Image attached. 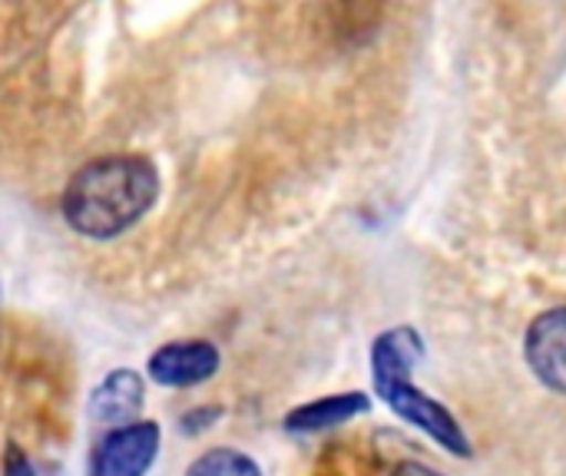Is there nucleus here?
Masks as SVG:
<instances>
[{"label": "nucleus", "mask_w": 566, "mask_h": 476, "mask_svg": "<svg viewBox=\"0 0 566 476\" xmlns=\"http://www.w3.org/2000/svg\"><path fill=\"white\" fill-rule=\"evenodd\" d=\"M163 431L153 421H136L103 434L90 457L86 476H146L159 457Z\"/></svg>", "instance_id": "7ed1b4c3"}, {"label": "nucleus", "mask_w": 566, "mask_h": 476, "mask_svg": "<svg viewBox=\"0 0 566 476\" xmlns=\"http://www.w3.org/2000/svg\"><path fill=\"white\" fill-rule=\"evenodd\" d=\"M219 408H196V411H189V414H182L179 417V431H186V434H199V431H206V427H212V421H219Z\"/></svg>", "instance_id": "1a4fd4ad"}, {"label": "nucleus", "mask_w": 566, "mask_h": 476, "mask_svg": "<svg viewBox=\"0 0 566 476\" xmlns=\"http://www.w3.org/2000/svg\"><path fill=\"white\" fill-rule=\"evenodd\" d=\"M0 474L3 476H36L33 470V464H30V457L20 451V447H7V454H3V467H0Z\"/></svg>", "instance_id": "9d476101"}, {"label": "nucleus", "mask_w": 566, "mask_h": 476, "mask_svg": "<svg viewBox=\"0 0 566 476\" xmlns=\"http://www.w3.org/2000/svg\"><path fill=\"white\" fill-rule=\"evenodd\" d=\"M424 358L421 335L415 328H391L371 345V381L378 398L411 427L424 431L448 454L471 457V441L461 421L415 384V364Z\"/></svg>", "instance_id": "f03ea898"}, {"label": "nucleus", "mask_w": 566, "mask_h": 476, "mask_svg": "<svg viewBox=\"0 0 566 476\" xmlns=\"http://www.w3.org/2000/svg\"><path fill=\"white\" fill-rule=\"evenodd\" d=\"M388 476H444V474H438V470H431L428 464H418V461H401L398 467H391V474Z\"/></svg>", "instance_id": "9b49d317"}, {"label": "nucleus", "mask_w": 566, "mask_h": 476, "mask_svg": "<svg viewBox=\"0 0 566 476\" xmlns=\"http://www.w3.org/2000/svg\"><path fill=\"white\" fill-rule=\"evenodd\" d=\"M186 476H262V470L249 454L232 451V447H216V451L199 454L189 464Z\"/></svg>", "instance_id": "6e6552de"}, {"label": "nucleus", "mask_w": 566, "mask_h": 476, "mask_svg": "<svg viewBox=\"0 0 566 476\" xmlns=\"http://www.w3.org/2000/svg\"><path fill=\"white\" fill-rule=\"evenodd\" d=\"M146 404V384L133 368H113L90 394L86 414L93 424L103 427H126L139 421V411Z\"/></svg>", "instance_id": "423d86ee"}, {"label": "nucleus", "mask_w": 566, "mask_h": 476, "mask_svg": "<svg viewBox=\"0 0 566 476\" xmlns=\"http://www.w3.org/2000/svg\"><path fill=\"white\" fill-rule=\"evenodd\" d=\"M159 199V169L146 156H103L80 166L60 199L63 222L90 239L126 235Z\"/></svg>", "instance_id": "f257e3e1"}, {"label": "nucleus", "mask_w": 566, "mask_h": 476, "mask_svg": "<svg viewBox=\"0 0 566 476\" xmlns=\"http://www.w3.org/2000/svg\"><path fill=\"white\" fill-rule=\"evenodd\" d=\"M219 364H222V355L212 341L189 338V341H169L156 348L146 358V374L159 388L182 391V388H199L212 381L219 374Z\"/></svg>", "instance_id": "20e7f679"}, {"label": "nucleus", "mask_w": 566, "mask_h": 476, "mask_svg": "<svg viewBox=\"0 0 566 476\" xmlns=\"http://www.w3.org/2000/svg\"><path fill=\"white\" fill-rule=\"evenodd\" d=\"M524 358L544 388L566 394V305L551 308L531 321L524 338Z\"/></svg>", "instance_id": "39448f33"}, {"label": "nucleus", "mask_w": 566, "mask_h": 476, "mask_svg": "<svg viewBox=\"0 0 566 476\" xmlns=\"http://www.w3.org/2000/svg\"><path fill=\"white\" fill-rule=\"evenodd\" d=\"M371 411V398L355 391V394H332V398H318L312 404L295 408L285 417V431L292 434H315V431H328L338 427L352 417H361Z\"/></svg>", "instance_id": "0eeeda50"}]
</instances>
